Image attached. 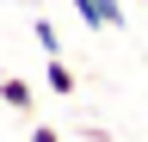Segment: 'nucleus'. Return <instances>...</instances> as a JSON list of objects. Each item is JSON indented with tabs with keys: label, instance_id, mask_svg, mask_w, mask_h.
Instances as JSON below:
<instances>
[{
	"label": "nucleus",
	"instance_id": "f257e3e1",
	"mask_svg": "<svg viewBox=\"0 0 148 142\" xmlns=\"http://www.w3.org/2000/svg\"><path fill=\"white\" fill-rule=\"evenodd\" d=\"M0 99H6V111H31V105H37L31 80H18V74H6V80H0Z\"/></svg>",
	"mask_w": 148,
	"mask_h": 142
},
{
	"label": "nucleus",
	"instance_id": "f03ea898",
	"mask_svg": "<svg viewBox=\"0 0 148 142\" xmlns=\"http://www.w3.org/2000/svg\"><path fill=\"white\" fill-rule=\"evenodd\" d=\"M31 31H37V43H43V56H62V37H56V25L43 19V12L31 19Z\"/></svg>",
	"mask_w": 148,
	"mask_h": 142
},
{
	"label": "nucleus",
	"instance_id": "7ed1b4c3",
	"mask_svg": "<svg viewBox=\"0 0 148 142\" xmlns=\"http://www.w3.org/2000/svg\"><path fill=\"white\" fill-rule=\"evenodd\" d=\"M49 86H56V93H74V68L62 56H49Z\"/></svg>",
	"mask_w": 148,
	"mask_h": 142
},
{
	"label": "nucleus",
	"instance_id": "20e7f679",
	"mask_svg": "<svg viewBox=\"0 0 148 142\" xmlns=\"http://www.w3.org/2000/svg\"><path fill=\"white\" fill-rule=\"evenodd\" d=\"M74 12L86 19V31H105V6H99V0H74Z\"/></svg>",
	"mask_w": 148,
	"mask_h": 142
},
{
	"label": "nucleus",
	"instance_id": "39448f33",
	"mask_svg": "<svg viewBox=\"0 0 148 142\" xmlns=\"http://www.w3.org/2000/svg\"><path fill=\"white\" fill-rule=\"evenodd\" d=\"M99 6H105V31H123V6L117 0H99Z\"/></svg>",
	"mask_w": 148,
	"mask_h": 142
},
{
	"label": "nucleus",
	"instance_id": "423d86ee",
	"mask_svg": "<svg viewBox=\"0 0 148 142\" xmlns=\"http://www.w3.org/2000/svg\"><path fill=\"white\" fill-rule=\"evenodd\" d=\"M31 142H62V136H56V123H31Z\"/></svg>",
	"mask_w": 148,
	"mask_h": 142
},
{
	"label": "nucleus",
	"instance_id": "0eeeda50",
	"mask_svg": "<svg viewBox=\"0 0 148 142\" xmlns=\"http://www.w3.org/2000/svg\"><path fill=\"white\" fill-rule=\"evenodd\" d=\"M142 62H148V56H142Z\"/></svg>",
	"mask_w": 148,
	"mask_h": 142
}]
</instances>
